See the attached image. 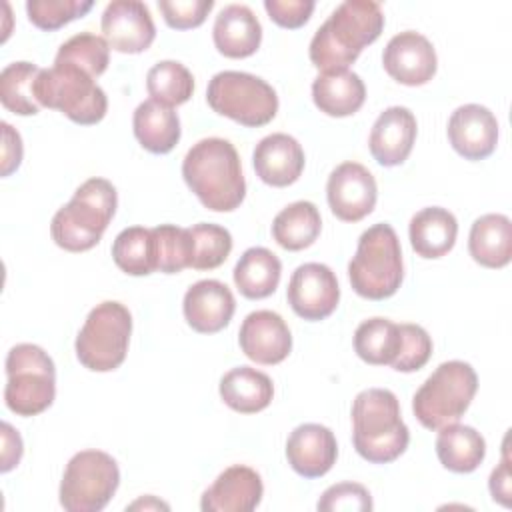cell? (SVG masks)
Here are the masks:
<instances>
[{
  "mask_svg": "<svg viewBox=\"0 0 512 512\" xmlns=\"http://www.w3.org/2000/svg\"><path fill=\"white\" fill-rule=\"evenodd\" d=\"M508 438L504 440V452H502V462L498 468L492 470L490 474V494L496 502L502 506H510V464H508V448H506Z\"/></svg>",
  "mask_w": 512,
  "mask_h": 512,
  "instance_id": "f6af8a7d",
  "label": "cell"
},
{
  "mask_svg": "<svg viewBox=\"0 0 512 512\" xmlns=\"http://www.w3.org/2000/svg\"><path fill=\"white\" fill-rule=\"evenodd\" d=\"M146 90L156 102L180 106L188 102L194 92V76L184 64L176 60H162L148 70Z\"/></svg>",
  "mask_w": 512,
  "mask_h": 512,
  "instance_id": "e575fe53",
  "label": "cell"
},
{
  "mask_svg": "<svg viewBox=\"0 0 512 512\" xmlns=\"http://www.w3.org/2000/svg\"><path fill=\"white\" fill-rule=\"evenodd\" d=\"M468 252L484 268H504L512 258V224L504 214H484L468 234Z\"/></svg>",
  "mask_w": 512,
  "mask_h": 512,
  "instance_id": "4316f807",
  "label": "cell"
},
{
  "mask_svg": "<svg viewBox=\"0 0 512 512\" xmlns=\"http://www.w3.org/2000/svg\"><path fill=\"white\" fill-rule=\"evenodd\" d=\"M416 132V116L406 106H390L376 118L370 130V154L382 166H398L410 156Z\"/></svg>",
  "mask_w": 512,
  "mask_h": 512,
  "instance_id": "44dd1931",
  "label": "cell"
},
{
  "mask_svg": "<svg viewBox=\"0 0 512 512\" xmlns=\"http://www.w3.org/2000/svg\"><path fill=\"white\" fill-rule=\"evenodd\" d=\"M322 230L318 208L308 200H298L282 208L272 222L274 240L290 252L312 246Z\"/></svg>",
  "mask_w": 512,
  "mask_h": 512,
  "instance_id": "4dcf8cb0",
  "label": "cell"
},
{
  "mask_svg": "<svg viewBox=\"0 0 512 512\" xmlns=\"http://www.w3.org/2000/svg\"><path fill=\"white\" fill-rule=\"evenodd\" d=\"M100 28L108 46L122 54H140L148 50L156 38L150 10L138 0L110 2L102 12Z\"/></svg>",
  "mask_w": 512,
  "mask_h": 512,
  "instance_id": "5bb4252c",
  "label": "cell"
},
{
  "mask_svg": "<svg viewBox=\"0 0 512 512\" xmlns=\"http://www.w3.org/2000/svg\"><path fill=\"white\" fill-rule=\"evenodd\" d=\"M448 140L466 160L488 158L498 144V120L480 104L458 106L448 120Z\"/></svg>",
  "mask_w": 512,
  "mask_h": 512,
  "instance_id": "e0dca14e",
  "label": "cell"
},
{
  "mask_svg": "<svg viewBox=\"0 0 512 512\" xmlns=\"http://www.w3.org/2000/svg\"><path fill=\"white\" fill-rule=\"evenodd\" d=\"M218 392L224 404L234 412L256 414L272 402L274 384L268 374L252 366H238L220 378Z\"/></svg>",
  "mask_w": 512,
  "mask_h": 512,
  "instance_id": "83f0119b",
  "label": "cell"
},
{
  "mask_svg": "<svg viewBox=\"0 0 512 512\" xmlns=\"http://www.w3.org/2000/svg\"><path fill=\"white\" fill-rule=\"evenodd\" d=\"M156 272L178 274L192 266V238L188 228L160 224L152 228Z\"/></svg>",
  "mask_w": 512,
  "mask_h": 512,
  "instance_id": "8d00e7d4",
  "label": "cell"
},
{
  "mask_svg": "<svg viewBox=\"0 0 512 512\" xmlns=\"http://www.w3.org/2000/svg\"><path fill=\"white\" fill-rule=\"evenodd\" d=\"M130 334V310L116 300L100 302L90 310L76 336V358L92 372H112L126 358Z\"/></svg>",
  "mask_w": 512,
  "mask_h": 512,
  "instance_id": "9c48e42d",
  "label": "cell"
},
{
  "mask_svg": "<svg viewBox=\"0 0 512 512\" xmlns=\"http://www.w3.org/2000/svg\"><path fill=\"white\" fill-rule=\"evenodd\" d=\"M234 284L244 298L260 300L274 294L280 284L282 264L274 252L262 246L248 248L234 266Z\"/></svg>",
  "mask_w": 512,
  "mask_h": 512,
  "instance_id": "f546056e",
  "label": "cell"
},
{
  "mask_svg": "<svg viewBox=\"0 0 512 512\" xmlns=\"http://www.w3.org/2000/svg\"><path fill=\"white\" fill-rule=\"evenodd\" d=\"M182 176L204 208L232 212L246 196L240 156L224 138L198 140L182 160Z\"/></svg>",
  "mask_w": 512,
  "mask_h": 512,
  "instance_id": "6da1fadb",
  "label": "cell"
},
{
  "mask_svg": "<svg viewBox=\"0 0 512 512\" xmlns=\"http://www.w3.org/2000/svg\"><path fill=\"white\" fill-rule=\"evenodd\" d=\"M36 100L40 106L60 110L76 124H98L108 110L106 92L90 74L70 64L42 68L36 78Z\"/></svg>",
  "mask_w": 512,
  "mask_h": 512,
  "instance_id": "52a82bcc",
  "label": "cell"
},
{
  "mask_svg": "<svg viewBox=\"0 0 512 512\" xmlns=\"http://www.w3.org/2000/svg\"><path fill=\"white\" fill-rule=\"evenodd\" d=\"M132 128L140 146L152 154H168L182 134L180 118L174 108L152 98L136 106Z\"/></svg>",
  "mask_w": 512,
  "mask_h": 512,
  "instance_id": "484cf974",
  "label": "cell"
},
{
  "mask_svg": "<svg viewBox=\"0 0 512 512\" xmlns=\"http://www.w3.org/2000/svg\"><path fill=\"white\" fill-rule=\"evenodd\" d=\"M478 390V376L468 362H442L416 390L412 412L428 430L456 424Z\"/></svg>",
  "mask_w": 512,
  "mask_h": 512,
  "instance_id": "8992f818",
  "label": "cell"
},
{
  "mask_svg": "<svg viewBox=\"0 0 512 512\" xmlns=\"http://www.w3.org/2000/svg\"><path fill=\"white\" fill-rule=\"evenodd\" d=\"M92 0H28V20L46 32L58 30L64 24L82 18L92 10Z\"/></svg>",
  "mask_w": 512,
  "mask_h": 512,
  "instance_id": "f35d334b",
  "label": "cell"
},
{
  "mask_svg": "<svg viewBox=\"0 0 512 512\" xmlns=\"http://www.w3.org/2000/svg\"><path fill=\"white\" fill-rule=\"evenodd\" d=\"M412 250L422 258H442L448 254L458 236L456 216L440 206H428L416 212L408 226Z\"/></svg>",
  "mask_w": 512,
  "mask_h": 512,
  "instance_id": "d4e9b609",
  "label": "cell"
},
{
  "mask_svg": "<svg viewBox=\"0 0 512 512\" xmlns=\"http://www.w3.org/2000/svg\"><path fill=\"white\" fill-rule=\"evenodd\" d=\"M326 198L338 220L358 222L374 210L378 186L366 166L358 162H342L328 176Z\"/></svg>",
  "mask_w": 512,
  "mask_h": 512,
  "instance_id": "4fadbf2b",
  "label": "cell"
},
{
  "mask_svg": "<svg viewBox=\"0 0 512 512\" xmlns=\"http://www.w3.org/2000/svg\"><path fill=\"white\" fill-rule=\"evenodd\" d=\"M338 444L330 428L322 424H300L286 440L290 468L304 478L324 476L336 462Z\"/></svg>",
  "mask_w": 512,
  "mask_h": 512,
  "instance_id": "ffe728a7",
  "label": "cell"
},
{
  "mask_svg": "<svg viewBox=\"0 0 512 512\" xmlns=\"http://www.w3.org/2000/svg\"><path fill=\"white\" fill-rule=\"evenodd\" d=\"M384 30V12L372 0H346L316 30L310 42V62L322 70H344Z\"/></svg>",
  "mask_w": 512,
  "mask_h": 512,
  "instance_id": "7a4b0ae2",
  "label": "cell"
},
{
  "mask_svg": "<svg viewBox=\"0 0 512 512\" xmlns=\"http://www.w3.org/2000/svg\"><path fill=\"white\" fill-rule=\"evenodd\" d=\"M402 332V346L398 358L392 362L396 372H416L432 356V338L430 334L418 324H400Z\"/></svg>",
  "mask_w": 512,
  "mask_h": 512,
  "instance_id": "ab89813d",
  "label": "cell"
},
{
  "mask_svg": "<svg viewBox=\"0 0 512 512\" xmlns=\"http://www.w3.org/2000/svg\"><path fill=\"white\" fill-rule=\"evenodd\" d=\"M402 346L400 324L388 318H368L354 332V350L360 360L374 366H392Z\"/></svg>",
  "mask_w": 512,
  "mask_h": 512,
  "instance_id": "1f68e13d",
  "label": "cell"
},
{
  "mask_svg": "<svg viewBox=\"0 0 512 512\" xmlns=\"http://www.w3.org/2000/svg\"><path fill=\"white\" fill-rule=\"evenodd\" d=\"M114 264L130 276H148L156 272L152 228L130 226L124 228L112 244Z\"/></svg>",
  "mask_w": 512,
  "mask_h": 512,
  "instance_id": "836d02e7",
  "label": "cell"
},
{
  "mask_svg": "<svg viewBox=\"0 0 512 512\" xmlns=\"http://www.w3.org/2000/svg\"><path fill=\"white\" fill-rule=\"evenodd\" d=\"M190 230L192 238V266L194 270H214L232 252V236L224 226L200 222Z\"/></svg>",
  "mask_w": 512,
  "mask_h": 512,
  "instance_id": "74e56055",
  "label": "cell"
},
{
  "mask_svg": "<svg viewBox=\"0 0 512 512\" xmlns=\"http://www.w3.org/2000/svg\"><path fill=\"white\" fill-rule=\"evenodd\" d=\"M208 106L242 126H266L278 112L276 90L260 76L224 70L212 76L206 90Z\"/></svg>",
  "mask_w": 512,
  "mask_h": 512,
  "instance_id": "30bf717a",
  "label": "cell"
},
{
  "mask_svg": "<svg viewBox=\"0 0 512 512\" xmlns=\"http://www.w3.org/2000/svg\"><path fill=\"white\" fill-rule=\"evenodd\" d=\"M436 456L440 464L456 474L474 472L486 456L484 436L464 424H448L438 430Z\"/></svg>",
  "mask_w": 512,
  "mask_h": 512,
  "instance_id": "f1b7e54d",
  "label": "cell"
},
{
  "mask_svg": "<svg viewBox=\"0 0 512 512\" xmlns=\"http://www.w3.org/2000/svg\"><path fill=\"white\" fill-rule=\"evenodd\" d=\"M182 310L192 330L200 334H216L230 324L236 300L224 282L198 280L186 290Z\"/></svg>",
  "mask_w": 512,
  "mask_h": 512,
  "instance_id": "d6986e66",
  "label": "cell"
},
{
  "mask_svg": "<svg viewBox=\"0 0 512 512\" xmlns=\"http://www.w3.org/2000/svg\"><path fill=\"white\" fill-rule=\"evenodd\" d=\"M238 342L246 358L264 366L280 364L292 350L290 328L272 310L250 312L240 326Z\"/></svg>",
  "mask_w": 512,
  "mask_h": 512,
  "instance_id": "2e32d148",
  "label": "cell"
},
{
  "mask_svg": "<svg viewBox=\"0 0 512 512\" xmlns=\"http://www.w3.org/2000/svg\"><path fill=\"white\" fill-rule=\"evenodd\" d=\"M304 162L302 146L296 138L284 132L264 136L252 152L256 176L274 188L294 184L304 170Z\"/></svg>",
  "mask_w": 512,
  "mask_h": 512,
  "instance_id": "7402d4cb",
  "label": "cell"
},
{
  "mask_svg": "<svg viewBox=\"0 0 512 512\" xmlns=\"http://www.w3.org/2000/svg\"><path fill=\"white\" fill-rule=\"evenodd\" d=\"M352 442L372 464L394 462L406 452L410 430L400 416V402L386 388L362 390L352 404Z\"/></svg>",
  "mask_w": 512,
  "mask_h": 512,
  "instance_id": "3957f363",
  "label": "cell"
},
{
  "mask_svg": "<svg viewBox=\"0 0 512 512\" xmlns=\"http://www.w3.org/2000/svg\"><path fill=\"white\" fill-rule=\"evenodd\" d=\"M158 8L164 16V22L174 30L198 28L208 12L214 8L212 0H160Z\"/></svg>",
  "mask_w": 512,
  "mask_h": 512,
  "instance_id": "b9f144b4",
  "label": "cell"
},
{
  "mask_svg": "<svg viewBox=\"0 0 512 512\" xmlns=\"http://www.w3.org/2000/svg\"><path fill=\"white\" fill-rule=\"evenodd\" d=\"M352 290L368 300H384L396 294L404 278L402 248L394 228L378 222L358 238L356 254L348 264Z\"/></svg>",
  "mask_w": 512,
  "mask_h": 512,
  "instance_id": "5b68a950",
  "label": "cell"
},
{
  "mask_svg": "<svg viewBox=\"0 0 512 512\" xmlns=\"http://www.w3.org/2000/svg\"><path fill=\"white\" fill-rule=\"evenodd\" d=\"M56 396V368L48 352L36 344H16L6 356L4 402L18 416H36Z\"/></svg>",
  "mask_w": 512,
  "mask_h": 512,
  "instance_id": "ba28073f",
  "label": "cell"
},
{
  "mask_svg": "<svg viewBox=\"0 0 512 512\" xmlns=\"http://www.w3.org/2000/svg\"><path fill=\"white\" fill-rule=\"evenodd\" d=\"M212 38L216 50L226 58H248L262 42V24L244 4H228L214 20Z\"/></svg>",
  "mask_w": 512,
  "mask_h": 512,
  "instance_id": "603a6c76",
  "label": "cell"
},
{
  "mask_svg": "<svg viewBox=\"0 0 512 512\" xmlns=\"http://www.w3.org/2000/svg\"><path fill=\"white\" fill-rule=\"evenodd\" d=\"M128 508H130V510H136V508H144V510H146V508H164V510H168V504L156 500L154 496H146V498H142V500L130 504Z\"/></svg>",
  "mask_w": 512,
  "mask_h": 512,
  "instance_id": "7dc6e473",
  "label": "cell"
},
{
  "mask_svg": "<svg viewBox=\"0 0 512 512\" xmlns=\"http://www.w3.org/2000/svg\"><path fill=\"white\" fill-rule=\"evenodd\" d=\"M120 468L102 450L76 452L60 482V506L68 512H100L116 494Z\"/></svg>",
  "mask_w": 512,
  "mask_h": 512,
  "instance_id": "8fae6325",
  "label": "cell"
},
{
  "mask_svg": "<svg viewBox=\"0 0 512 512\" xmlns=\"http://www.w3.org/2000/svg\"><path fill=\"white\" fill-rule=\"evenodd\" d=\"M118 194L106 178H88L82 182L70 202H66L50 222V234L56 246L68 252H86L94 248L116 214Z\"/></svg>",
  "mask_w": 512,
  "mask_h": 512,
  "instance_id": "277c9868",
  "label": "cell"
},
{
  "mask_svg": "<svg viewBox=\"0 0 512 512\" xmlns=\"http://www.w3.org/2000/svg\"><path fill=\"white\" fill-rule=\"evenodd\" d=\"M320 512H370L374 508L370 492L358 482H340L326 488L316 504Z\"/></svg>",
  "mask_w": 512,
  "mask_h": 512,
  "instance_id": "60d3db41",
  "label": "cell"
},
{
  "mask_svg": "<svg viewBox=\"0 0 512 512\" xmlns=\"http://www.w3.org/2000/svg\"><path fill=\"white\" fill-rule=\"evenodd\" d=\"M110 62V46L104 36H96L92 32H80L68 38L54 58V64H70L92 78H98L106 72Z\"/></svg>",
  "mask_w": 512,
  "mask_h": 512,
  "instance_id": "d590c367",
  "label": "cell"
},
{
  "mask_svg": "<svg viewBox=\"0 0 512 512\" xmlns=\"http://www.w3.org/2000/svg\"><path fill=\"white\" fill-rule=\"evenodd\" d=\"M22 138L8 124L2 122V176H10L22 162Z\"/></svg>",
  "mask_w": 512,
  "mask_h": 512,
  "instance_id": "ee69618b",
  "label": "cell"
},
{
  "mask_svg": "<svg viewBox=\"0 0 512 512\" xmlns=\"http://www.w3.org/2000/svg\"><path fill=\"white\" fill-rule=\"evenodd\" d=\"M312 100L316 108L328 116H352L366 100V86L362 78L348 68L322 72L312 82Z\"/></svg>",
  "mask_w": 512,
  "mask_h": 512,
  "instance_id": "cb8c5ba5",
  "label": "cell"
},
{
  "mask_svg": "<svg viewBox=\"0 0 512 512\" xmlns=\"http://www.w3.org/2000/svg\"><path fill=\"white\" fill-rule=\"evenodd\" d=\"M382 64L388 76L396 82L404 86H422L434 78L438 58L426 36L406 30L388 40L382 52Z\"/></svg>",
  "mask_w": 512,
  "mask_h": 512,
  "instance_id": "9a60e30c",
  "label": "cell"
},
{
  "mask_svg": "<svg viewBox=\"0 0 512 512\" xmlns=\"http://www.w3.org/2000/svg\"><path fill=\"white\" fill-rule=\"evenodd\" d=\"M286 298L296 316L308 322L324 320L340 302L336 274L320 262L300 264L290 276Z\"/></svg>",
  "mask_w": 512,
  "mask_h": 512,
  "instance_id": "7c38bea8",
  "label": "cell"
},
{
  "mask_svg": "<svg viewBox=\"0 0 512 512\" xmlns=\"http://www.w3.org/2000/svg\"><path fill=\"white\" fill-rule=\"evenodd\" d=\"M264 8L274 24L294 30L304 26L310 20L314 12V2L312 0H266Z\"/></svg>",
  "mask_w": 512,
  "mask_h": 512,
  "instance_id": "7bdbcfd3",
  "label": "cell"
},
{
  "mask_svg": "<svg viewBox=\"0 0 512 512\" xmlns=\"http://www.w3.org/2000/svg\"><path fill=\"white\" fill-rule=\"evenodd\" d=\"M2 472H10L14 466H18L22 458V438L20 434L8 424L2 422Z\"/></svg>",
  "mask_w": 512,
  "mask_h": 512,
  "instance_id": "bcb514c9",
  "label": "cell"
},
{
  "mask_svg": "<svg viewBox=\"0 0 512 512\" xmlns=\"http://www.w3.org/2000/svg\"><path fill=\"white\" fill-rule=\"evenodd\" d=\"M264 494L260 474L244 464H234L218 474L210 488L204 490L200 508L204 512H250Z\"/></svg>",
  "mask_w": 512,
  "mask_h": 512,
  "instance_id": "ac0fdd59",
  "label": "cell"
},
{
  "mask_svg": "<svg viewBox=\"0 0 512 512\" xmlns=\"http://www.w3.org/2000/svg\"><path fill=\"white\" fill-rule=\"evenodd\" d=\"M42 68L32 62H12L0 74V100L6 110L18 116L40 112L36 100V78Z\"/></svg>",
  "mask_w": 512,
  "mask_h": 512,
  "instance_id": "d6a6232c",
  "label": "cell"
}]
</instances>
